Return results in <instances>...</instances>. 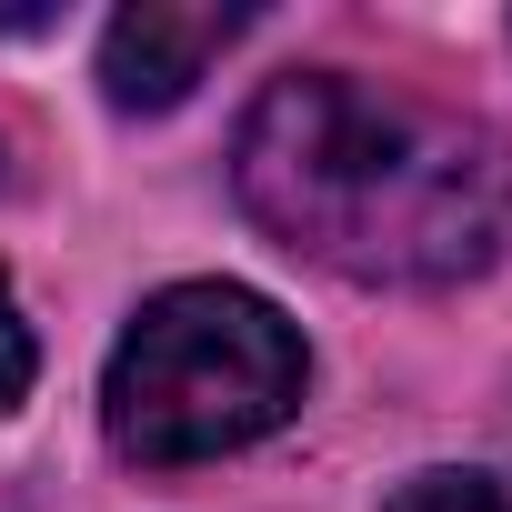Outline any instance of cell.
Wrapping results in <instances>:
<instances>
[{
  "instance_id": "277c9868",
  "label": "cell",
  "mask_w": 512,
  "mask_h": 512,
  "mask_svg": "<svg viewBox=\"0 0 512 512\" xmlns=\"http://www.w3.org/2000/svg\"><path fill=\"white\" fill-rule=\"evenodd\" d=\"M382 512H512V502H502V482H482V472H412Z\"/></svg>"
},
{
  "instance_id": "6da1fadb",
  "label": "cell",
  "mask_w": 512,
  "mask_h": 512,
  "mask_svg": "<svg viewBox=\"0 0 512 512\" xmlns=\"http://www.w3.org/2000/svg\"><path fill=\"white\" fill-rule=\"evenodd\" d=\"M231 181L282 251L352 282H462L512 231V151L422 91L362 71H292L251 101Z\"/></svg>"
},
{
  "instance_id": "3957f363",
  "label": "cell",
  "mask_w": 512,
  "mask_h": 512,
  "mask_svg": "<svg viewBox=\"0 0 512 512\" xmlns=\"http://www.w3.org/2000/svg\"><path fill=\"white\" fill-rule=\"evenodd\" d=\"M241 31H251V11H231V0H141L101 31V91L121 111H171Z\"/></svg>"
},
{
  "instance_id": "7a4b0ae2",
  "label": "cell",
  "mask_w": 512,
  "mask_h": 512,
  "mask_svg": "<svg viewBox=\"0 0 512 512\" xmlns=\"http://www.w3.org/2000/svg\"><path fill=\"white\" fill-rule=\"evenodd\" d=\"M302 332L241 282H171L141 302V322L111 342L101 372V432L121 462H221L302 412Z\"/></svg>"
},
{
  "instance_id": "5b68a950",
  "label": "cell",
  "mask_w": 512,
  "mask_h": 512,
  "mask_svg": "<svg viewBox=\"0 0 512 512\" xmlns=\"http://www.w3.org/2000/svg\"><path fill=\"white\" fill-rule=\"evenodd\" d=\"M31 372H41V352H31V322H21V302H11V272H0V412L31 392Z\"/></svg>"
}]
</instances>
